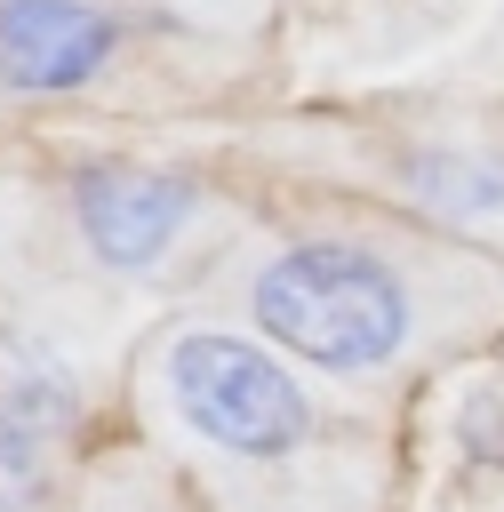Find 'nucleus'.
<instances>
[{"label":"nucleus","instance_id":"1","mask_svg":"<svg viewBox=\"0 0 504 512\" xmlns=\"http://www.w3.org/2000/svg\"><path fill=\"white\" fill-rule=\"evenodd\" d=\"M144 400L152 424L184 456H200L248 512H328L320 480L352 456V432L264 336L224 320H176L144 352Z\"/></svg>","mask_w":504,"mask_h":512},{"label":"nucleus","instance_id":"2","mask_svg":"<svg viewBox=\"0 0 504 512\" xmlns=\"http://www.w3.org/2000/svg\"><path fill=\"white\" fill-rule=\"evenodd\" d=\"M448 312L456 296L416 248L344 224L280 232L240 264V328L336 384L408 368L432 336H448Z\"/></svg>","mask_w":504,"mask_h":512},{"label":"nucleus","instance_id":"3","mask_svg":"<svg viewBox=\"0 0 504 512\" xmlns=\"http://www.w3.org/2000/svg\"><path fill=\"white\" fill-rule=\"evenodd\" d=\"M56 232L64 248L104 272V280H152L176 264V248H192L200 216H208V184L192 168L168 160H128V152H88L64 160L56 184Z\"/></svg>","mask_w":504,"mask_h":512},{"label":"nucleus","instance_id":"4","mask_svg":"<svg viewBox=\"0 0 504 512\" xmlns=\"http://www.w3.org/2000/svg\"><path fill=\"white\" fill-rule=\"evenodd\" d=\"M96 416L88 368L56 328H0V512H48L64 464L80 456Z\"/></svg>","mask_w":504,"mask_h":512},{"label":"nucleus","instance_id":"5","mask_svg":"<svg viewBox=\"0 0 504 512\" xmlns=\"http://www.w3.org/2000/svg\"><path fill=\"white\" fill-rule=\"evenodd\" d=\"M120 56V24L96 0H0V96H80Z\"/></svg>","mask_w":504,"mask_h":512},{"label":"nucleus","instance_id":"6","mask_svg":"<svg viewBox=\"0 0 504 512\" xmlns=\"http://www.w3.org/2000/svg\"><path fill=\"white\" fill-rule=\"evenodd\" d=\"M392 184L416 216L448 232H496L504 224V152L496 144H408L392 160Z\"/></svg>","mask_w":504,"mask_h":512},{"label":"nucleus","instance_id":"7","mask_svg":"<svg viewBox=\"0 0 504 512\" xmlns=\"http://www.w3.org/2000/svg\"><path fill=\"white\" fill-rule=\"evenodd\" d=\"M456 440H464L480 464H504V400H488V392H480V400L456 416Z\"/></svg>","mask_w":504,"mask_h":512}]
</instances>
